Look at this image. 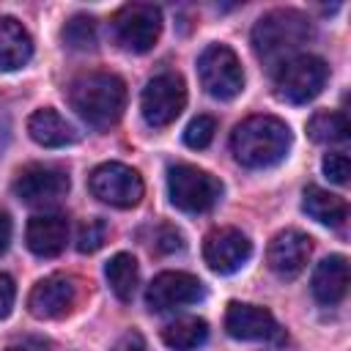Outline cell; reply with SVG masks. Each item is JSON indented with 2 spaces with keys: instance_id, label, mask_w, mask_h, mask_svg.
I'll list each match as a JSON object with an SVG mask.
<instances>
[{
  "instance_id": "1",
  "label": "cell",
  "mask_w": 351,
  "mask_h": 351,
  "mask_svg": "<svg viewBox=\"0 0 351 351\" xmlns=\"http://www.w3.org/2000/svg\"><path fill=\"white\" fill-rule=\"evenodd\" d=\"M250 38L258 60L277 71L282 63L302 55L299 49L313 38V25L296 8H274L255 22Z\"/></svg>"
},
{
  "instance_id": "2",
  "label": "cell",
  "mask_w": 351,
  "mask_h": 351,
  "mask_svg": "<svg viewBox=\"0 0 351 351\" xmlns=\"http://www.w3.org/2000/svg\"><path fill=\"white\" fill-rule=\"evenodd\" d=\"M293 134L277 115H250L230 134V151L239 165L263 170L280 165L291 151Z\"/></svg>"
},
{
  "instance_id": "3",
  "label": "cell",
  "mask_w": 351,
  "mask_h": 351,
  "mask_svg": "<svg viewBox=\"0 0 351 351\" xmlns=\"http://www.w3.org/2000/svg\"><path fill=\"white\" fill-rule=\"evenodd\" d=\"M69 104L93 129H110L126 110V82L110 71L80 74L69 85Z\"/></svg>"
},
{
  "instance_id": "4",
  "label": "cell",
  "mask_w": 351,
  "mask_h": 351,
  "mask_svg": "<svg viewBox=\"0 0 351 351\" xmlns=\"http://www.w3.org/2000/svg\"><path fill=\"white\" fill-rule=\"evenodd\" d=\"M225 186L217 176H211L208 170H200L195 165H170L167 170V195H170V203L178 208V211H186V214H203V211H211L219 197H222Z\"/></svg>"
},
{
  "instance_id": "5",
  "label": "cell",
  "mask_w": 351,
  "mask_h": 351,
  "mask_svg": "<svg viewBox=\"0 0 351 351\" xmlns=\"http://www.w3.org/2000/svg\"><path fill=\"white\" fill-rule=\"evenodd\" d=\"M329 80V66L318 55H296L274 71L277 96L288 104H307L313 101Z\"/></svg>"
},
{
  "instance_id": "6",
  "label": "cell",
  "mask_w": 351,
  "mask_h": 351,
  "mask_svg": "<svg viewBox=\"0 0 351 351\" xmlns=\"http://www.w3.org/2000/svg\"><path fill=\"white\" fill-rule=\"evenodd\" d=\"M197 77L208 96L228 101L244 90V71L236 52L225 44H208L197 58Z\"/></svg>"
},
{
  "instance_id": "7",
  "label": "cell",
  "mask_w": 351,
  "mask_h": 351,
  "mask_svg": "<svg viewBox=\"0 0 351 351\" xmlns=\"http://www.w3.org/2000/svg\"><path fill=\"white\" fill-rule=\"evenodd\" d=\"M184 107H186V85H184V77L176 71L156 74L143 88L140 110H143L145 123L154 129L170 126L181 115Z\"/></svg>"
},
{
  "instance_id": "8",
  "label": "cell",
  "mask_w": 351,
  "mask_h": 351,
  "mask_svg": "<svg viewBox=\"0 0 351 351\" xmlns=\"http://www.w3.org/2000/svg\"><path fill=\"white\" fill-rule=\"evenodd\" d=\"M115 38L129 52H148L162 33V11L154 3H129L112 16Z\"/></svg>"
},
{
  "instance_id": "9",
  "label": "cell",
  "mask_w": 351,
  "mask_h": 351,
  "mask_svg": "<svg viewBox=\"0 0 351 351\" xmlns=\"http://www.w3.org/2000/svg\"><path fill=\"white\" fill-rule=\"evenodd\" d=\"M88 186H90L93 197H99L101 203L115 206V208L137 206L143 192H145L140 173L134 167L123 165V162H104V165H99L90 173Z\"/></svg>"
},
{
  "instance_id": "10",
  "label": "cell",
  "mask_w": 351,
  "mask_h": 351,
  "mask_svg": "<svg viewBox=\"0 0 351 351\" xmlns=\"http://www.w3.org/2000/svg\"><path fill=\"white\" fill-rule=\"evenodd\" d=\"M69 192L66 170L55 165H27L16 173L14 195L27 206H55Z\"/></svg>"
},
{
  "instance_id": "11",
  "label": "cell",
  "mask_w": 351,
  "mask_h": 351,
  "mask_svg": "<svg viewBox=\"0 0 351 351\" xmlns=\"http://www.w3.org/2000/svg\"><path fill=\"white\" fill-rule=\"evenodd\" d=\"M206 296V285L189 271H162L145 288V304L154 313L197 304Z\"/></svg>"
},
{
  "instance_id": "12",
  "label": "cell",
  "mask_w": 351,
  "mask_h": 351,
  "mask_svg": "<svg viewBox=\"0 0 351 351\" xmlns=\"http://www.w3.org/2000/svg\"><path fill=\"white\" fill-rule=\"evenodd\" d=\"M80 296V285L71 274H49L38 280L27 296V310L33 318L49 321V318H63L74 310Z\"/></svg>"
},
{
  "instance_id": "13",
  "label": "cell",
  "mask_w": 351,
  "mask_h": 351,
  "mask_svg": "<svg viewBox=\"0 0 351 351\" xmlns=\"http://www.w3.org/2000/svg\"><path fill=\"white\" fill-rule=\"evenodd\" d=\"M252 255V241L239 228H214L203 239V261L214 274L239 271Z\"/></svg>"
},
{
  "instance_id": "14",
  "label": "cell",
  "mask_w": 351,
  "mask_h": 351,
  "mask_svg": "<svg viewBox=\"0 0 351 351\" xmlns=\"http://www.w3.org/2000/svg\"><path fill=\"white\" fill-rule=\"evenodd\" d=\"M310 252H313V239L304 230L285 228L269 241L266 261H269V269L280 280H293L304 271V266L310 261Z\"/></svg>"
},
{
  "instance_id": "15",
  "label": "cell",
  "mask_w": 351,
  "mask_h": 351,
  "mask_svg": "<svg viewBox=\"0 0 351 351\" xmlns=\"http://www.w3.org/2000/svg\"><path fill=\"white\" fill-rule=\"evenodd\" d=\"M225 332L236 340H277L280 326L266 307L230 302L225 310Z\"/></svg>"
},
{
  "instance_id": "16",
  "label": "cell",
  "mask_w": 351,
  "mask_h": 351,
  "mask_svg": "<svg viewBox=\"0 0 351 351\" xmlns=\"http://www.w3.org/2000/svg\"><path fill=\"white\" fill-rule=\"evenodd\" d=\"M69 222L60 214H36L25 228V244L38 258H55L66 250Z\"/></svg>"
},
{
  "instance_id": "17",
  "label": "cell",
  "mask_w": 351,
  "mask_h": 351,
  "mask_svg": "<svg viewBox=\"0 0 351 351\" xmlns=\"http://www.w3.org/2000/svg\"><path fill=\"white\" fill-rule=\"evenodd\" d=\"M310 291L321 304H326V307L337 304L348 291V261H346V255L324 258L313 271Z\"/></svg>"
},
{
  "instance_id": "18",
  "label": "cell",
  "mask_w": 351,
  "mask_h": 351,
  "mask_svg": "<svg viewBox=\"0 0 351 351\" xmlns=\"http://www.w3.org/2000/svg\"><path fill=\"white\" fill-rule=\"evenodd\" d=\"M27 134L41 148H63L77 143V129L52 107H41L27 118Z\"/></svg>"
},
{
  "instance_id": "19",
  "label": "cell",
  "mask_w": 351,
  "mask_h": 351,
  "mask_svg": "<svg viewBox=\"0 0 351 351\" xmlns=\"http://www.w3.org/2000/svg\"><path fill=\"white\" fill-rule=\"evenodd\" d=\"M33 58V38L14 16H0V71H16Z\"/></svg>"
},
{
  "instance_id": "20",
  "label": "cell",
  "mask_w": 351,
  "mask_h": 351,
  "mask_svg": "<svg viewBox=\"0 0 351 351\" xmlns=\"http://www.w3.org/2000/svg\"><path fill=\"white\" fill-rule=\"evenodd\" d=\"M302 211L307 217H313L315 222L326 225V228H343L346 219H348V203L315 184L304 186V195H302Z\"/></svg>"
},
{
  "instance_id": "21",
  "label": "cell",
  "mask_w": 351,
  "mask_h": 351,
  "mask_svg": "<svg viewBox=\"0 0 351 351\" xmlns=\"http://www.w3.org/2000/svg\"><path fill=\"white\" fill-rule=\"evenodd\" d=\"M162 340L173 351H195L208 340V324L197 315H184L176 318L162 329Z\"/></svg>"
},
{
  "instance_id": "22",
  "label": "cell",
  "mask_w": 351,
  "mask_h": 351,
  "mask_svg": "<svg viewBox=\"0 0 351 351\" xmlns=\"http://www.w3.org/2000/svg\"><path fill=\"white\" fill-rule=\"evenodd\" d=\"M104 277L110 282V291L121 299V302H129L137 291V280H140V269H137V261L134 255L129 252H118L107 261L104 266Z\"/></svg>"
},
{
  "instance_id": "23",
  "label": "cell",
  "mask_w": 351,
  "mask_h": 351,
  "mask_svg": "<svg viewBox=\"0 0 351 351\" xmlns=\"http://www.w3.org/2000/svg\"><path fill=\"white\" fill-rule=\"evenodd\" d=\"M348 118L346 112H337V110H321L315 112L310 121H307V134L310 140L315 143H326V145H335V143H346L348 140Z\"/></svg>"
},
{
  "instance_id": "24",
  "label": "cell",
  "mask_w": 351,
  "mask_h": 351,
  "mask_svg": "<svg viewBox=\"0 0 351 351\" xmlns=\"http://www.w3.org/2000/svg\"><path fill=\"white\" fill-rule=\"evenodd\" d=\"M63 41L71 49H93L96 47V19L88 14H74L63 25Z\"/></svg>"
},
{
  "instance_id": "25",
  "label": "cell",
  "mask_w": 351,
  "mask_h": 351,
  "mask_svg": "<svg viewBox=\"0 0 351 351\" xmlns=\"http://www.w3.org/2000/svg\"><path fill=\"white\" fill-rule=\"evenodd\" d=\"M214 132H217V121H214L211 115H197V118H192V121L186 123V129H184V143H186L189 148H195V151H203V148L211 145Z\"/></svg>"
},
{
  "instance_id": "26",
  "label": "cell",
  "mask_w": 351,
  "mask_h": 351,
  "mask_svg": "<svg viewBox=\"0 0 351 351\" xmlns=\"http://www.w3.org/2000/svg\"><path fill=\"white\" fill-rule=\"evenodd\" d=\"M104 241H107V222L104 219L96 217V219H88L80 225V230H77V250L80 252H96L104 247Z\"/></svg>"
},
{
  "instance_id": "27",
  "label": "cell",
  "mask_w": 351,
  "mask_h": 351,
  "mask_svg": "<svg viewBox=\"0 0 351 351\" xmlns=\"http://www.w3.org/2000/svg\"><path fill=\"white\" fill-rule=\"evenodd\" d=\"M321 170H324V176H326L332 184H337V186L348 184V170H351V165H348V156H346V154H340V151L326 154L324 162H321Z\"/></svg>"
},
{
  "instance_id": "28",
  "label": "cell",
  "mask_w": 351,
  "mask_h": 351,
  "mask_svg": "<svg viewBox=\"0 0 351 351\" xmlns=\"http://www.w3.org/2000/svg\"><path fill=\"white\" fill-rule=\"evenodd\" d=\"M14 302H16V285H14L11 274L0 271V321L11 315V310H14Z\"/></svg>"
},
{
  "instance_id": "29",
  "label": "cell",
  "mask_w": 351,
  "mask_h": 351,
  "mask_svg": "<svg viewBox=\"0 0 351 351\" xmlns=\"http://www.w3.org/2000/svg\"><path fill=\"white\" fill-rule=\"evenodd\" d=\"M181 247H184V236H181L176 228L165 225V228L159 230V239H156V250H159V252H176V250H181Z\"/></svg>"
},
{
  "instance_id": "30",
  "label": "cell",
  "mask_w": 351,
  "mask_h": 351,
  "mask_svg": "<svg viewBox=\"0 0 351 351\" xmlns=\"http://www.w3.org/2000/svg\"><path fill=\"white\" fill-rule=\"evenodd\" d=\"M110 351H148V348H145L143 335H140V332H134V329H129V332H123V335L112 343V348H110Z\"/></svg>"
},
{
  "instance_id": "31",
  "label": "cell",
  "mask_w": 351,
  "mask_h": 351,
  "mask_svg": "<svg viewBox=\"0 0 351 351\" xmlns=\"http://www.w3.org/2000/svg\"><path fill=\"white\" fill-rule=\"evenodd\" d=\"M11 230H14L11 217H8V211L0 208V255H3V252L8 250V244H11Z\"/></svg>"
},
{
  "instance_id": "32",
  "label": "cell",
  "mask_w": 351,
  "mask_h": 351,
  "mask_svg": "<svg viewBox=\"0 0 351 351\" xmlns=\"http://www.w3.org/2000/svg\"><path fill=\"white\" fill-rule=\"evenodd\" d=\"M3 351H44V346H38V343H19V346H8Z\"/></svg>"
}]
</instances>
